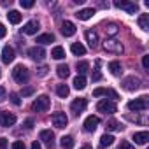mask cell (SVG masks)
<instances>
[{"label":"cell","mask_w":149,"mask_h":149,"mask_svg":"<svg viewBox=\"0 0 149 149\" xmlns=\"http://www.w3.org/2000/svg\"><path fill=\"white\" fill-rule=\"evenodd\" d=\"M56 74H58V77L67 79V77L70 76V68H68V65H58V67H56Z\"/></svg>","instance_id":"obj_22"},{"label":"cell","mask_w":149,"mask_h":149,"mask_svg":"<svg viewBox=\"0 0 149 149\" xmlns=\"http://www.w3.org/2000/svg\"><path fill=\"white\" fill-rule=\"evenodd\" d=\"M61 33L65 37H72L74 33H76V25H74L72 21H63L61 23Z\"/></svg>","instance_id":"obj_15"},{"label":"cell","mask_w":149,"mask_h":149,"mask_svg":"<svg viewBox=\"0 0 149 149\" xmlns=\"http://www.w3.org/2000/svg\"><path fill=\"white\" fill-rule=\"evenodd\" d=\"M105 32H107V35H116V33H118V25H114V23L109 25V26L105 28Z\"/></svg>","instance_id":"obj_33"},{"label":"cell","mask_w":149,"mask_h":149,"mask_svg":"<svg viewBox=\"0 0 149 149\" xmlns=\"http://www.w3.org/2000/svg\"><path fill=\"white\" fill-rule=\"evenodd\" d=\"M74 88L76 90H84L86 88V77L84 76H77L74 79Z\"/></svg>","instance_id":"obj_26"},{"label":"cell","mask_w":149,"mask_h":149,"mask_svg":"<svg viewBox=\"0 0 149 149\" xmlns=\"http://www.w3.org/2000/svg\"><path fill=\"white\" fill-rule=\"evenodd\" d=\"M112 142H114V137L109 135V133H105V135L100 137V147H107V146H111Z\"/></svg>","instance_id":"obj_31"},{"label":"cell","mask_w":149,"mask_h":149,"mask_svg":"<svg viewBox=\"0 0 149 149\" xmlns=\"http://www.w3.org/2000/svg\"><path fill=\"white\" fill-rule=\"evenodd\" d=\"M139 26H140L144 32L149 30V14H142V16L139 18Z\"/></svg>","instance_id":"obj_27"},{"label":"cell","mask_w":149,"mask_h":149,"mask_svg":"<svg viewBox=\"0 0 149 149\" xmlns=\"http://www.w3.org/2000/svg\"><path fill=\"white\" fill-rule=\"evenodd\" d=\"M40 140H42L46 146L53 147V146H54V133H53L51 130H42V132H40Z\"/></svg>","instance_id":"obj_14"},{"label":"cell","mask_w":149,"mask_h":149,"mask_svg":"<svg viewBox=\"0 0 149 149\" xmlns=\"http://www.w3.org/2000/svg\"><path fill=\"white\" fill-rule=\"evenodd\" d=\"M97 111L98 112H104V114H114L118 111V107H116V104L112 100H100L97 104Z\"/></svg>","instance_id":"obj_5"},{"label":"cell","mask_w":149,"mask_h":149,"mask_svg":"<svg viewBox=\"0 0 149 149\" xmlns=\"http://www.w3.org/2000/svg\"><path fill=\"white\" fill-rule=\"evenodd\" d=\"M6 33H7V30H6V26L0 23V39H4L6 37Z\"/></svg>","instance_id":"obj_43"},{"label":"cell","mask_w":149,"mask_h":149,"mask_svg":"<svg viewBox=\"0 0 149 149\" xmlns=\"http://www.w3.org/2000/svg\"><path fill=\"white\" fill-rule=\"evenodd\" d=\"M132 112H142L147 109V97H140V98H135V100H130L128 105H126Z\"/></svg>","instance_id":"obj_2"},{"label":"cell","mask_w":149,"mask_h":149,"mask_svg":"<svg viewBox=\"0 0 149 149\" xmlns=\"http://www.w3.org/2000/svg\"><path fill=\"white\" fill-rule=\"evenodd\" d=\"M70 51L76 54V56H84V54H86V47H84L83 44H79V42H74V44L70 46Z\"/></svg>","instance_id":"obj_20"},{"label":"cell","mask_w":149,"mask_h":149,"mask_svg":"<svg viewBox=\"0 0 149 149\" xmlns=\"http://www.w3.org/2000/svg\"><path fill=\"white\" fill-rule=\"evenodd\" d=\"M14 58H16L14 49H13L11 46H6V47L2 49V61H4V63H11V61H14Z\"/></svg>","instance_id":"obj_13"},{"label":"cell","mask_w":149,"mask_h":149,"mask_svg":"<svg viewBox=\"0 0 149 149\" xmlns=\"http://www.w3.org/2000/svg\"><path fill=\"white\" fill-rule=\"evenodd\" d=\"M35 42H39V44H51V42H54V35L53 33H42V35L37 37Z\"/></svg>","instance_id":"obj_23"},{"label":"cell","mask_w":149,"mask_h":149,"mask_svg":"<svg viewBox=\"0 0 149 149\" xmlns=\"http://www.w3.org/2000/svg\"><path fill=\"white\" fill-rule=\"evenodd\" d=\"M7 147H9V144H7V139L0 137V149H7Z\"/></svg>","instance_id":"obj_40"},{"label":"cell","mask_w":149,"mask_h":149,"mask_svg":"<svg viewBox=\"0 0 149 149\" xmlns=\"http://www.w3.org/2000/svg\"><path fill=\"white\" fill-rule=\"evenodd\" d=\"M19 6H21L23 9H30V7H33V0H21Z\"/></svg>","instance_id":"obj_36"},{"label":"cell","mask_w":149,"mask_h":149,"mask_svg":"<svg viewBox=\"0 0 149 149\" xmlns=\"http://www.w3.org/2000/svg\"><path fill=\"white\" fill-rule=\"evenodd\" d=\"M93 14H95V9H93V7H88V9H81V11H77V13H76V18L86 21V19H90Z\"/></svg>","instance_id":"obj_19"},{"label":"cell","mask_w":149,"mask_h":149,"mask_svg":"<svg viewBox=\"0 0 149 149\" xmlns=\"http://www.w3.org/2000/svg\"><path fill=\"white\" fill-rule=\"evenodd\" d=\"M16 123V116L11 112H0V125L2 126H13Z\"/></svg>","instance_id":"obj_12"},{"label":"cell","mask_w":149,"mask_h":149,"mask_svg":"<svg viewBox=\"0 0 149 149\" xmlns=\"http://www.w3.org/2000/svg\"><path fill=\"white\" fill-rule=\"evenodd\" d=\"M84 37H86V42H88L91 47H97V46H98V35H97V32L86 30V32H84Z\"/></svg>","instance_id":"obj_16"},{"label":"cell","mask_w":149,"mask_h":149,"mask_svg":"<svg viewBox=\"0 0 149 149\" xmlns=\"http://www.w3.org/2000/svg\"><path fill=\"white\" fill-rule=\"evenodd\" d=\"M109 132H116V130H121V126H119V123L116 121V119H111V121H107V126H105Z\"/></svg>","instance_id":"obj_32"},{"label":"cell","mask_w":149,"mask_h":149,"mask_svg":"<svg viewBox=\"0 0 149 149\" xmlns=\"http://www.w3.org/2000/svg\"><path fill=\"white\" fill-rule=\"evenodd\" d=\"M140 84H142V81L139 77H135V76H130V77H125L123 79V88L126 91H135V90L140 88Z\"/></svg>","instance_id":"obj_6"},{"label":"cell","mask_w":149,"mask_h":149,"mask_svg":"<svg viewBox=\"0 0 149 149\" xmlns=\"http://www.w3.org/2000/svg\"><path fill=\"white\" fill-rule=\"evenodd\" d=\"M86 105H88L86 98H76V100L70 104V109H72V112H74V114H81V112L86 109Z\"/></svg>","instance_id":"obj_11"},{"label":"cell","mask_w":149,"mask_h":149,"mask_svg":"<svg viewBox=\"0 0 149 149\" xmlns=\"http://www.w3.org/2000/svg\"><path fill=\"white\" fill-rule=\"evenodd\" d=\"M118 149H133V146H132L130 142H126V140H123V142H121V146H119Z\"/></svg>","instance_id":"obj_39"},{"label":"cell","mask_w":149,"mask_h":149,"mask_svg":"<svg viewBox=\"0 0 149 149\" xmlns=\"http://www.w3.org/2000/svg\"><path fill=\"white\" fill-rule=\"evenodd\" d=\"M9 98H11V102H13L14 105H21V98H19V95H18V93H11V95H9Z\"/></svg>","instance_id":"obj_34"},{"label":"cell","mask_w":149,"mask_h":149,"mask_svg":"<svg viewBox=\"0 0 149 149\" xmlns=\"http://www.w3.org/2000/svg\"><path fill=\"white\" fill-rule=\"evenodd\" d=\"M32 93H33V88H32V86H28V88H25V90L21 91L23 97H28V95H32Z\"/></svg>","instance_id":"obj_42"},{"label":"cell","mask_w":149,"mask_h":149,"mask_svg":"<svg viewBox=\"0 0 149 149\" xmlns=\"http://www.w3.org/2000/svg\"><path fill=\"white\" fill-rule=\"evenodd\" d=\"M109 70H111V74L112 76H121V72H123V67H121V63L119 61H111L109 63Z\"/></svg>","instance_id":"obj_21"},{"label":"cell","mask_w":149,"mask_h":149,"mask_svg":"<svg viewBox=\"0 0 149 149\" xmlns=\"http://www.w3.org/2000/svg\"><path fill=\"white\" fill-rule=\"evenodd\" d=\"M28 56H30L33 61H42V60L46 58V51H44V47H40V46H33V47L28 49Z\"/></svg>","instance_id":"obj_8"},{"label":"cell","mask_w":149,"mask_h":149,"mask_svg":"<svg viewBox=\"0 0 149 149\" xmlns=\"http://www.w3.org/2000/svg\"><path fill=\"white\" fill-rule=\"evenodd\" d=\"M37 30H39V21H35V19L28 21V23L23 26V32H25L26 35H33V33H37Z\"/></svg>","instance_id":"obj_17"},{"label":"cell","mask_w":149,"mask_h":149,"mask_svg":"<svg viewBox=\"0 0 149 149\" xmlns=\"http://www.w3.org/2000/svg\"><path fill=\"white\" fill-rule=\"evenodd\" d=\"M7 18H9V21H11L13 25H18V23L21 21V14H19L18 11H9Z\"/></svg>","instance_id":"obj_30"},{"label":"cell","mask_w":149,"mask_h":149,"mask_svg":"<svg viewBox=\"0 0 149 149\" xmlns=\"http://www.w3.org/2000/svg\"><path fill=\"white\" fill-rule=\"evenodd\" d=\"M6 98V88H2V86H0V102H2Z\"/></svg>","instance_id":"obj_44"},{"label":"cell","mask_w":149,"mask_h":149,"mask_svg":"<svg viewBox=\"0 0 149 149\" xmlns=\"http://www.w3.org/2000/svg\"><path fill=\"white\" fill-rule=\"evenodd\" d=\"M49 105H51V100H49V97L47 95H40V97H37V100L33 102V111H37V112H44V111H47L49 109Z\"/></svg>","instance_id":"obj_4"},{"label":"cell","mask_w":149,"mask_h":149,"mask_svg":"<svg viewBox=\"0 0 149 149\" xmlns=\"http://www.w3.org/2000/svg\"><path fill=\"white\" fill-rule=\"evenodd\" d=\"M76 68L79 72V76H84V74L88 72V68H90V63L88 61H77L76 63Z\"/></svg>","instance_id":"obj_29"},{"label":"cell","mask_w":149,"mask_h":149,"mask_svg":"<svg viewBox=\"0 0 149 149\" xmlns=\"http://www.w3.org/2000/svg\"><path fill=\"white\" fill-rule=\"evenodd\" d=\"M25 125H26V128H32V125H33V121H32V119H26V123H25Z\"/></svg>","instance_id":"obj_47"},{"label":"cell","mask_w":149,"mask_h":149,"mask_svg":"<svg viewBox=\"0 0 149 149\" xmlns=\"http://www.w3.org/2000/svg\"><path fill=\"white\" fill-rule=\"evenodd\" d=\"M0 76H2V74H0Z\"/></svg>","instance_id":"obj_49"},{"label":"cell","mask_w":149,"mask_h":149,"mask_svg":"<svg viewBox=\"0 0 149 149\" xmlns=\"http://www.w3.org/2000/svg\"><path fill=\"white\" fill-rule=\"evenodd\" d=\"M13 77H14L16 83L25 84V83L30 79V72H28V68H26L25 65H16L14 70H13Z\"/></svg>","instance_id":"obj_1"},{"label":"cell","mask_w":149,"mask_h":149,"mask_svg":"<svg viewBox=\"0 0 149 149\" xmlns=\"http://www.w3.org/2000/svg\"><path fill=\"white\" fill-rule=\"evenodd\" d=\"M98 67H100V60H97V70L93 72V81H100V79H102V74H100Z\"/></svg>","instance_id":"obj_35"},{"label":"cell","mask_w":149,"mask_h":149,"mask_svg":"<svg viewBox=\"0 0 149 149\" xmlns=\"http://www.w3.org/2000/svg\"><path fill=\"white\" fill-rule=\"evenodd\" d=\"M32 149H42V146H40V142H32Z\"/></svg>","instance_id":"obj_45"},{"label":"cell","mask_w":149,"mask_h":149,"mask_svg":"<svg viewBox=\"0 0 149 149\" xmlns=\"http://www.w3.org/2000/svg\"><path fill=\"white\" fill-rule=\"evenodd\" d=\"M132 139L135 140V144H139V146H144V144L149 140V133H147V132H135Z\"/></svg>","instance_id":"obj_18"},{"label":"cell","mask_w":149,"mask_h":149,"mask_svg":"<svg viewBox=\"0 0 149 149\" xmlns=\"http://www.w3.org/2000/svg\"><path fill=\"white\" fill-rule=\"evenodd\" d=\"M114 6H116L118 9L126 11L128 14H135V13L139 11V6H137V4H133V2H125V0H116Z\"/></svg>","instance_id":"obj_7"},{"label":"cell","mask_w":149,"mask_h":149,"mask_svg":"<svg viewBox=\"0 0 149 149\" xmlns=\"http://www.w3.org/2000/svg\"><path fill=\"white\" fill-rule=\"evenodd\" d=\"M104 49L107 53H112V54H121L123 53V44L116 39H107L104 42Z\"/></svg>","instance_id":"obj_3"},{"label":"cell","mask_w":149,"mask_h":149,"mask_svg":"<svg viewBox=\"0 0 149 149\" xmlns=\"http://www.w3.org/2000/svg\"><path fill=\"white\" fill-rule=\"evenodd\" d=\"M100 125V118L98 116H88L86 119H84V130L86 132H95L97 130V126Z\"/></svg>","instance_id":"obj_10"},{"label":"cell","mask_w":149,"mask_h":149,"mask_svg":"<svg viewBox=\"0 0 149 149\" xmlns=\"http://www.w3.org/2000/svg\"><path fill=\"white\" fill-rule=\"evenodd\" d=\"M60 140H61L60 146H61L63 149H72V147H74V139H72L70 135H63Z\"/></svg>","instance_id":"obj_24"},{"label":"cell","mask_w":149,"mask_h":149,"mask_svg":"<svg viewBox=\"0 0 149 149\" xmlns=\"http://www.w3.org/2000/svg\"><path fill=\"white\" fill-rule=\"evenodd\" d=\"M56 93H58V97L67 98V97H68V93H70V90H68V86H67V84H58V86H56Z\"/></svg>","instance_id":"obj_28"},{"label":"cell","mask_w":149,"mask_h":149,"mask_svg":"<svg viewBox=\"0 0 149 149\" xmlns=\"http://www.w3.org/2000/svg\"><path fill=\"white\" fill-rule=\"evenodd\" d=\"M51 56H53L54 60H61V58H65V49H63L61 46H56V47H53Z\"/></svg>","instance_id":"obj_25"},{"label":"cell","mask_w":149,"mask_h":149,"mask_svg":"<svg viewBox=\"0 0 149 149\" xmlns=\"http://www.w3.org/2000/svg\"><path fill=\"white\" fill-rule=\"evenodd\" d=\"M102 95H105V88H97L93 91V97H102Z\"/></svg>","instance_id":"obj_38"},{"label":"cell","mask_w":149,"mask_h":149,"mask_svg":"<svg viewBox=\"0 0 149 149\" xmlns=\"http://www.w3.org/2000/svg\"><path fill=\"white\" fill-rule=\"evenodd\" d=\"M13 149H26V146H25L23 140H16V142L13 144Z\"/></svg>","instance_id":"obj_37"},{"label":"cell","mask_w":149,"mask_h":149,"mask_svg":"<svg viewBox=\"0 0 149 149\" xmlns=\"http://www.w3.org/2000/svg\"><path fill=\"white\" fill-rule=\"evenodd\" d=\"M142 65H144V68L146 70H149V56L146 54V56H142Z\"/></svg>","instance_id":"obj_41"},{"label":"cell","mask_w":149,"mask_h":149,"mask_svg":"<svg viewBox=\"0 0 149 149\" xmlns=\"http://www.w3.org/2000/svg\"><path fill=\"white\" fill-rule=\"evenodd\" d=\"M81 149H91V147H90V146H83Z\"/></svg>","instance_id":"obj_48"},{"label":"cell","mask_w":149,"mask_h":149,"mask_svg":"<svg viewBox=\"0 0 149 149\" xmlns=\"http://www.w3.org/2000/svg\"><path fill=\"white\" fill-rule=\"evenodd\" d=\"M51 121H53V125H54L56 128H65L67 123H68V118H67L65 112H54V114L51 116Z\"/></svg>","instance_id":"obj_9"},{"label":"cell","mask_w":149,"mask_h":149,"mask_svg":"<svg viewBox=\"0 0 149 149\" xmlns=\"http://www.w3.org/2000/svg\"><path fill=\"white\" fill-rule=\"evenodd\" d=\"M46 72H47V67H40V68H39V74H40V76H46Z\"/></svg>","instance_id":"obj_46"}]
</instances>
